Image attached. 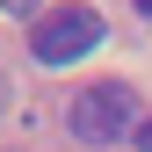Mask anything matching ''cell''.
Wrapping results in <instances>:
<instances>
[{"instance_id":"1","label":"cell","mask_w":152,"mask_h":152,"mask_svg":"<svg viewBox=\"0 0 152 152\" xmlns=\"http://www.w3.org/2000/svg\"><path fill=\"white\" fill-rule=\"evenodd\" d=\"M72 138L80 145H116L123 130H138L145 116H138V94H130L123 80H94L87 94H72Z\"/></svg>"},{"instance_id":"2","label":"cell","mask_w":152,"mask_h":152,"mask_svg":"<svg viewBox=\"0 0 152 152\" xmlns=\"http://www.w3.org/2000/svg\"><path fill=\"white\" fill-rule=\"evenodd\" d=\"M102 44V15L94 7H58V15H44L29 36V51H36V65H72V58H87V51Z\"/></svg>"},{"instance_id":"3","label":"cell","mask_w":152,"mask_h":152,"mask_svg":"<svg viewBox=\"0 0 152 152\" xmlns=\"http://www.w3.org/2000/svg\"><path fill=\"white\" fill-rule=\"evenodd\" d=\"M44 0H0V15H36Z\"/></svg>"},{"instance_id":"4","label":"cell","mask_w":152,"mask_h":152,"mask_svg":"<svg viewBox=\"0 0 152 152\" xmlns=\"http://www.w3.org/2000/svg\"><path fill=\"white\" fill-rule=\"evenodd\" d=\"M130 145H138V152H152V116H145L138 130H130Z\"/></svg>"},{"instance_id":"5","label":"cell","mask_w":152,"mask_h":152,"mask_svg":"<svg viewBox=\"0 0 152 152\" xmlns=\"http://www.w3.org/2000/svg\"><path fill=\"white\" fill-rule=\"evenodd\" d=\"M138 15H152V0H138Z\"/></svg>"}]
</instances>
